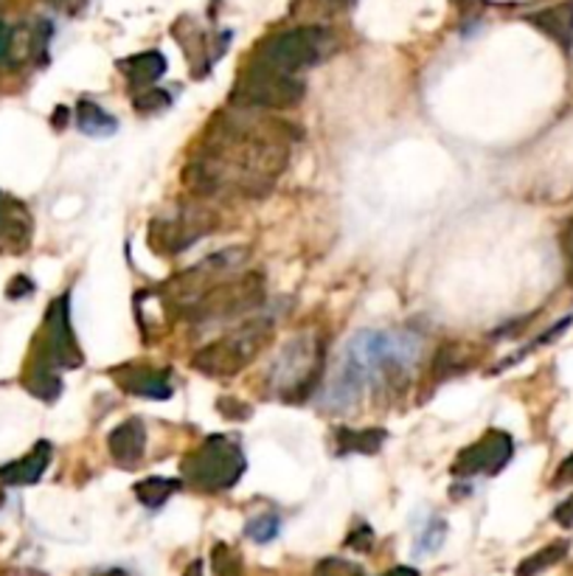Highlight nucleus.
Listing matches in <instances>:
<instances>
[{
    "label": "nucleus",
    "mask_w": 573,
    "mask_h": 576,
    "mask_svg": "<svg viewBox=\"0 0 573 576\" xmlns=\"http://www.w3.org/2000/svg\"><path fill=\"white\" fill-rule=\"evenodd\" d=\"M270 338H273V323L265 321V318H256V321H247L245 327L234 329L231 335L220 338V341H214L203 352H197L192 366L208 377L240 375L247 363L267 346Z\"/></svg>",
    "instance_id": "nucleus-6"
},
{
    "label": "nucleus",
    "mask_w": 573,
    "mask_h": 576,
    "mask_svg": "<svg viewBox=\"0 0 573 576\" xmlns=\"http://www.w3.org/2000/svg\"><path fill=\"white\" fill-rule=\"evenodd\" d=\"M85 355L71 327V295H62L48 307L46 323L40 329L37 346H34L32 366L26 369V389L46 403H53L62 391V380L57 377L60 369H76Z\"/></svg>",
    "instance_id": "nucleus-2"
},
{
    "label": "nucleus",
    "mask_w": 573,
    "mask_h": 576,
    "mask_svg": "<svg viewBox=\"0 0 573 576\" xmlns=\"http://www.w3.org/2000/svg\"><path fill=\"white\" fill-rule=\"evenodd\" d=\"M206 220L208 215L203 208H192V211L181 208L178 217H172V220L160 217V220H155L153 229H149V245H155L160 254H181V250H186L188 245L200 240L203 234L211 231V225Z\"/></svg>",
    "instance_id": "nucleus-9"
},
{
    "label": "nucleus",
    "mask_w": 573,
    "mask_h": 576,
    "mask_svg": "<svg viewBox=\"0 0 573 576\" xmlns=\"http://www.w3.org/2000/svg\"><path fill=\"white\" fill-rule=\"evenodd\" d=\"M315 576H363V568L349 560H340V556H329L315 565Z\"/></svg>",
    "instance_id": "nucleus-24"
},
{
    "label": "nucleus",
    "mask_w": 573,
    "mask_h": 576,
    "mask_svg": "<svg viewBox=\"0 0 573 576\" xmlns=\"http://www.w3.org/2000/svg\"><path fill=\"white\" fill-rule=\"evenodd\" d=\"M0 503H3V490H0Z\"/></svg>",
    "instance_id": "nucleus-32"
},
{
    "label": "nucleus",
    "mask_w": 573,
    "mask_h": 576,
    "mask_svg": "<svg viewBox=\"0 0 573 576\" xmlns=\"http://www.w3.org/2000/svg\"><path fill=\"white\" fill-rule=\"evenodd\" d=\"M571 51H573V40H571Z\"/></svg>",
    "instance_id": "nucleus-33"
},
{
    "label": "nucleus",
    "mask_w": 573,
    "mask_h": 576,
    "mask_svg": "<svg viewBox=\"0 0 573 576\" xmlns=\"http://www.w3.org/2000/svg\"><path fill=\"white\" fill-rule=\"evenodd\" d=\"M324 375V341L315 335H298L281 348L270 366V389L281 400H304Z\"/></svg>",
    "instance_id": "nucleus-5"
},
{
    "label": "nucleus",
    "mask_w": 573,
    "mask_h": 576,
    "mask_svg": "<svg viewBox=\"0 0 573 576\" xmlns=\"http://www.w3.org/2000/svg\"><path fill=\"white\" fill-rule=\"evenodd\" d=\"M236 96H242L251 108H293L304 99V82L286 74H273L265 68L247 65L245 74L240 76Z\"/></svg>",
    "instance_id": "nucleus-7"
},
{
    "label": "nucleus",
    "mask_w": 573,
    "mask_h": 576,
    "mask_svg": "<svg viewBox=\"0 0 573 576\" xmlns=\"http://www.w3.org/2000/svg\"><path fill=\"white\" fill-rule=\"evenodd\" d=\"M382 442H386V430L338 428V433H334L338 453H377Z\"/></svg>",
    "instance_id": "nucleus-17"
},
{
    "label": "nucleus",
    "mask_w": 573,
    "mask_h": 576,
    "mask_svg": "<svg viewBox=\"0 0 573 576\" xmlns=\"http://www.w3.org/2000/svg\"><path fill=\"white\" fill-rule=\"evenodd\" d=\"M346 546L354 551H368L374 546V531L368 529L366 523H363V526H357V531H352V537L346 540Z\"/></svg>",
    "instance_id": "nucleus-25"
},
{
    "label": "nucleus",
    "mask_w": 573,
    "mask_h": 576,
    "mask_svg": "<svg viewBox=\"0 0 573 576\" xmlns=\"http://www.w3.org/2000/svg\"><path fill=\"white\" fill-rule=\"evenodd\" d=\"M281 531V517L273 515V512H265V515L254 517V520L245 526V535L254 540V543H273L276 537Z\"/></svg>",
    "instance_id": "nucleus-21"
},
{
    "label": "nucleus",
    "mask_w": 573,
    "mask_h": 576,
    "mask_svg": "<svg viewBox=\"0 0 573 576\" xmlns=\"http://www.w3.org/2000/svg\"><path fill=\"white\" fill-rule=\"evenodd\" d=\"M532 23L540 32H546L551 40H557L560 46H571L573 40V3H560L551 7L546 12L532 14Z\"/></svg>",
    "instance_id": "nucleus-16"
},
{
    "label": "nucleus",
    "mask_w": 573,
    "mask_h": 576,
    "mask_svg": "<svg viewBox=\"0 0 573 576\" xmlns=\"http://www.w3.org/2000/svg\"><path fill=\"white\" fill-rule=\"evenodd\" d=\"M553 520L560 523L562 529H573V495L553 510Z\"/></svg>",
    "instance_id": "nucleus-27"
},
{
    "label": "nucleus",
    "mask_w": 573,
    "mask_h": 576,
    "mask_svg": "<svg viewBox=\"0 0 573 576\" xmlns=\"http://www.w3.org/2000/svg\"><path fill=\"white\" fill-rule=\"evenodd\" d=\"M181 490V481H174V478H147V481L135 483V498H138L147 510H160L174 492Z\"/></svg>",
    "instance_id": "nucleus-19"
},
{
    "label": "nucleus",
    "mask_w": 573,
    "mask_h": 576,
    "mask_svg": "<svg viewBox=\"0 0 573 576\" xmlns=\"http://www.w3.org/2000/svg\"><path fill=\"white\" fill-rule=\"evenodd\" d=\"M76 127L90 138H110L119 133V119L107 113L105 108H99L96 101L82 99L76 105Z\"/></svg>",
    "instance_id": "nucleus-15"
},
{
    "label": "nucleus",
    "mask_w": 573,
    "mask_h": 576,
    "mask_svg": "<svg viewBox=\"0 0 573 576\" xmlns=\"http://www.w3.org/2000/svg\"><path fill=\"white\" fill-rule=\"evenodd\" d=\"M444 537H447V523L441 520V517H434V520L427 523L425 529H422V535L416 537V554H436V551L444 546Z\"/></svg>",
    "instance_id": "nucleus-22"
},
{
    "label": "nucleus",
    "mask_w": 573,
    "mask_h": 576,
    "mask_svg": "<svg viewBox=\"0 0 573 576\" xmlns=\"http://www.w3.org/2000/svg\"><path fill=\"white\" fill-rule=\"evenodd\" d=\"M107 448H110V456L121 467H135L147 450V428L141 419H127L121 422L113 433L107 436Z\"/></svg>",
    "instance_id": "nucleus-12"
},
{
    "label": "nucleus",
    "mask_w": 573,
    "mask_h": 576,
    "mask_svg": "<svg viewBox=\"0 0 573 576\" xmlns=\"http://www.w3.org/2000/svg\"><path fill=\"white\" fill-rule=\"evenodd\" d=\"M32 240V215L21 200L0 195V250H26Z\"/></svg>",
    "instance_id": "nucleus-10"
},
{
    "label": "nucleus",
    "mask_w": 573,
    "mask_h": 576,
    "mask_svg": "<svg viewBox=\"0 0 573 576\" xmlns=\"http://www.w3.org/2000/svg\"><path fill=\"white\" fill-rule=\"evenodd\" d=\"M51 456H53L51 442H37L28 456L0 467V481L7 483V487H28V483H37L42 476H46Z\"/></svg>",
    "instance_id": "nucleus-11"
},
{
    "label": "nucleus",
    "mask_w": 573,
    "mask_h": 576,
    "mask_svg": "<svg viewBox=\"0 0 573 576\" xmlns=\"http://www.w3.org/2000/svg\"><path fill=\"white\" fill-rule=\"evenodd\" d=\"M94 576H130V574L124 568H107V571H99V574H94Z\"/></svg>",
    "instance_id": "nucleus-31"
},
{
    "label": "nucleus",
    "mask_w": 573,
    "mask_h": 576,
    "mask_svg": "<svg viewBox=\"0 0 573 576\" xmlns=\"http://www.w3.org/2000/svg\"><path fill=\"white\" fill-rule=\"evenodd\" d=\"M169 105H172V96H169L167 90H160L158 85L135 94V108H138L141 113H149V110H163V108H169Z\"/></svg>",
    "instance_id": "nucleus-23"
},
{
    "label": "nucleus",
    "mask_w": 573,
    "mask_h": 576,
    "mask_svg": "<svg viewBox=\"0 0 573 576\" xmlns=\"http://www.w3.org/2000/svg\"><path fill=\"white\" fill-rule=\"evenodd\" d=\"M568 549H571L568 540H557V543L546 546V549L534 551L532 556H526V560L517 565V576H540L542 571H548L557 563H562V560L568 556Z\"/></svg>",
    "instance_id": "nucleus-18"
},
{
    "label": "nucleus",
    "mask_w": 573,
    "mask_h": 576,
    "mask_svg": "<svg viewBox=\"0 0 573 576\" xmlns=\"http://www.w3.org/2000/svg\"><path fill=\"white\" fill-rule=\"evenodd\" d=\"M514 456V439L503 430H489L473 448L461 450L453 464V473L461 478L498 476Z\"/></svg>",
    "instance_id": "nucleus-8"
},
{
    "label": "nucleus",
    "mask_w": 573,
    "mask_h": 576,
    "mask_svg": "<svg viewBox=\"0 0 573 576\" xmlns=\"http://www.w3.org/2000/svg\"><path fill=\"white\" fill-rule=\"evenodd\" d=\"M119 68L127 76L130 87L138 94V90H147V87H153L160 76L167 74V57L160 54V51H144V54L130 57V60H121Z\"/></svg>",
    "instance_id": "nucleus-14"
},
{
    "label": "nucleus",
    "mask_w": 573,
    "mask_h": 576,
    "mask_svg": "<svg viewBox=\"0 0 573 576\" xmlns=\"http://www.w3.org/2000/svg\"><path fill=\"white\" fill-rule=\"evenodd\" d=\"M422 355V338L416 332H386L363 329L346 343L338 371L324 391V408L343 414L361 403L368 389H382L397 377L414 369Z\"/></svg>",
    "instance_id": "nucleus-1"
},
{
    "label": "nucleus",
    "mask_w": 573,
    "mask_h": 576,
    "mask_svg": "<svg viewBox=\"0 0 573 576\" xmlns=\"http://www.w3.org/2000/svg\"><path fill=\"white\" fill-rule=\"evenodd\" d=\"M115 380H119V385L127 391V394L147 396V400H158V403H163V400H169V396H172V385H169L167 371L133 366V369L119 371V375H115Z\"/></svg>",
    "instance_id": "nucleus-13"
},
{
    "label": "nucleus",
    "mask_w": 573,
    "mask_h": 576,
    "mask_svg": "<svg viewBox=\"0 0 573 576\" xmlns=\"http://www.w3.org/2000/svg\"><path fill=\"white\" fill-rule=\"evenodd\" d=\"M245 453L231 436H208L200 448L183 462V476L188 483L206 492L231 490L245 476Z\"/></svg>",
    "instance_id": "nucleus-4"
},
{
    "label": "nucleus",
    "mask_w": 573,
    "mask_h": 576,
    "mask_svg": "<svg viewBox=\"0 0 573 576\" xmlns=\"http://www.w3.org/2000/svg\"><path fill=\"white\" fill-rule=\"evenodd\" d=\"M9 48H12V28L0 21V60H7Z\"/></svg>",
    "instance_id": "nucleus-28"
},
{
    "label": "nucleus",
    "mask_w": 573,
    "mask_h": 576,
    "mask_svg": "<svg viewBox=\"0 0 573 576\" xmlns=\"http://www.w3.org/2000/svg\"><path fill=\"white\" fill-rule=\"evenodd\" d=\"M562 254L568 261V282L573 284V220L562 229Z\"/></svg>",
    "instance_id": "nucleus-26"
},
{
    "label": "nucleus",
    "mask_w": 573,
    "mask_h": 576,
    "mask_svg": "<svg viewBox=\"0 0 573 576\" xmlns=\"http://www.w3.org/2000/svg\"><path fill=\"white\" fill-rule=\"evenodd\" d=\"M382 576H419V571L407 568V565H400V568L388 571V574H382Z\"/></svg>",
    "instance_id": "nucleus-30"
},
{
    "label": "nucleus",
    "mask_w": 573,
    "mask_h": 576,
    "mask_svg": "<svg viewBox=\"0 0 573 576\" xmlns=\"http://www.w3.org/2000/svg\"><path fill=\"white\" fill-rule=\"evenodd\" d=\"M557 481H560V483L573 481V453H571V456L565 458V462H562L560 473H557Z\"/></svg>",
    "instance_id": "nucleus-29"
},
{
    "label": "nucleus",
    "mask_w": 573,
    "mask_h": 576,
    "mask_svg": "<svg viewBox=\"0 0 573 576\" xmlns=\"http://www.w3.org/2000/svg\"><path fill=\"white\" fill-rule=\"evenodd\" d=\"M211 565H214V576H245V565H242L240 554L225 543L214 546Z\"/></svg>",
    "instance_id": "nucleus-20"
},
{
    "label": "nucleus",
    "mask_w": 573,
    "mask_h": 576,
    "mask_svg": "<svg viewBox=\"0 0 573 576\" xmlns=\"http://www.w3.org/2000/svg\"><path fill=\"white\" fill-rule=\"evenodd\" d=\"M332 34L320 26H298L273 34L259 42L251 65L273 71V74L295 76L309 65H318L329 51Z\"/></svg>",
    "instance_id": "nucleus-3"
}]
</instances>
